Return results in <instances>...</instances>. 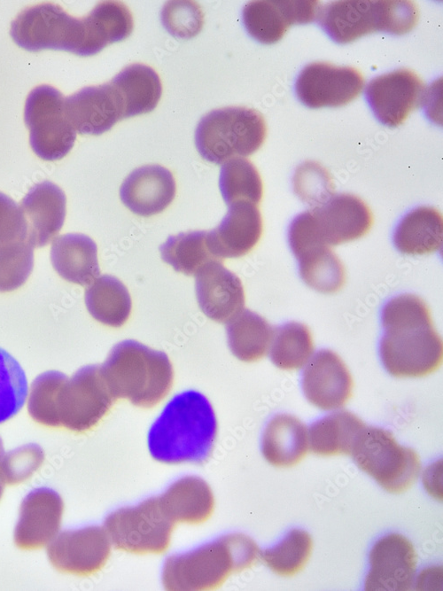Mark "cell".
Listing matches in <instances>:
<instances>
[{"mask_svg": "<svg viewBox=\"0 0 443 591\" xmlns=\"http://www.w3.org/2000/svg\"><path fill=\"white\" fill-rule=\"evenodd\" d=\"M369 564L366 590L406 591L413 586L417 555L406 537L391 533L375 543L369 554Z\"/></svg>", "mask_w": 443, "mask_h": 591, "instance_id": "cell-16", "label": "cell"}, {"mask_svg": "<svg viewBox=\"0 0 443 591\" xmlns=\"http://www.w3.org/2000/svg\"><path fill=\"white\" fill-rule=\"evenodd\" d=\"M219 188L228 206L241 202L258 206L262 198L260 175L245 158H234L222 164Z\"/></svg>", "mask_w": 443, "mask_h": 591, "instance_id": "cell-35", "label": "cell"}, {"mask_svg": "<svg viewBox=\"0 0 443 591\" xmlns=\"http://www.w3.org/2000/svg\"><path fill=\"white\" fill-rule=\"evenodd\" d=\"M303 372L302 387L307 400L323 410L344 407L353 394V378L334 352L323 349L307 362Z\"/></svg>", "mask_w": 443, "mask_h": 591, "instance_id": "cell-19", "label": "cell"}, {"mask_svg": "<svg viewBox=\"0 0 443 591\" xmlns=\"http://www.w3.org/2000/svg\"><path fill=\"white\" fill-rule=\"evenodd\" d=\"M84 299L91 316L107 326H122L131 313L132 302L127 287L109 275L98 276L88 285Z\"/></svg>", "mask_w": 443, "mask_h": 591, "instance_id": "cell-31", "label": "cell"}, {"mask_svg": "<svg viewBox=\"0 0 443 591\" xmlns=\"http://www.w3.org/2000/svg\"><path fill=\"white\" fill-rule=\"evenodd\" d=\"M66 206L64 191L51 182H41L29 189L19 206L27 224V241L34 248L56 237L65 222Z\"/></svg>", "mask_w": 443, "mask_h": 591, "instance_id": "cell-22", "label": "cell"}, {"mask_svg": "<svg viewBox=\"0 0 443 591\" xmlns=\"http://www.w3.org/2000/svg\"><path fill=\"white\" fill-rule=\"evenodd\" d=\"M296 194L311 206H318L334 195L331 177L324 167L315 162L299 167L293 177Z\"/></svg>", "mask_w": 443, "mask_h": 591, "instance_id": "cell-41", "label": "cell"}, {"mask_svg": "<svg viewBox=\"0 0 443 591\" xmlns=\"http://www.w3.org/2000/svg\"><path fill=\"white\" fill-rule=\"evenodd\" d=\"M27 395L26 374L7 351L0 347V424L13 417Z\"/></svg>", "mask_w": 443, "mask_h": 591, "instance_id": "cell-38", "label": "cell"}, {"mask_svg": "<svg viewBox=\"0 0 443 591\" xmlns=\"http://www.w3.org/2000/svg\"><path fill=\"white\" fill-rule=\"evenodd\" d=\"M419 12L408 0H345L320 5L316 19L338 43H348L377 31L403 35L416 25Z\"/></svg>", "mask_w": 443, "mask_h": 591, "instance_id": "cell-6", "label": "cell"}, {"mask_svg": "<svg viewBox=\"0 0 443 591\" xmlns=\"http://www.w3.org/2000/svg\"><path fill=\"white\" fill-rule=\"evenodd\" d=\"M267 125L262 114L245 106H229L204 115L195 131L200 156L217 165L252 155L263 144Z\"/></svg>", "mask_w": 443, "mask_h": 591, "instance_id": "cell-7", "label": "cell"}, {"mask_svg": "<svg viewBox=\"0 0 443 591\" xmlns=\"http://www.w3.org/2000/svg\"><path fill=\"white\" fill-rule=\"evenodd\" d=\"M318 1L257 0L247 3L242 12L248 34L262 43L278 42L293 24L316 19Z\"/></svg>", "mask_w": 443, "mask_h": 591, "instance_id": "cell-18", "label": "cell"}, {"mask_svg": "<svg viewBox=\"0 0 443 591\" xmlns=\"http://www.w3.org/2000/svg\"><path fill=\"white\" fill-rule=\"evenodd\" d=\"M270 359L279 369L292 370L302 368L314 351L308 328L299 323H289L278 328L270 346Z\"/></svg>", "mask_w": 443, "mask_h": 591, "instance_id": "cell-36", "label": "cell"}, {"mask_svg": "<svg viewBox=\"0 0 443 591\" xmlns=\"http://www.w3.org/2000/svg\"><path fill=\"white\" fill-rule=\"evenodd\" d=\"M4 445H3L2 439L0 437V462H1L2 458L4 457Z\"/></svg>", "mask_w": 443, "mask_h": 591, "instance_id": "cell-45", "label": "cell"}, {"mask_svg": "<svg viewBox=\"0 0 443 591\" xmlns=\"http://www.w3.org/2000/svg\"><path fill=\"white\" fill-rule=\"evenodd\" d=\"M27 232L19 205L0 192V246L27 240Z\"/></svg>", "mask_w": 443, "mask_h": 591, "instance_id": "cell-44", "label": "cell"}, {"mask_svg": "<svg viewBox=\"0 0 443 591\" xmlns=\"http://www.w3.org/2000/svg\"><path fill=\"white\" fill-rule=\"evenodd\" d=\"M43 448L34 443L9 451L0 462V478L8 484H17L28 478L43 463Z\"/></svg>", "mask_w": 443, "mask_h": 591, "instance_id": "cell-43", "label": "cell"}, {"mask_svg": "<svg viewBox=\"0 0 443 591\" xmlns=\"http://www.w3.org/2000/svg\"><path fill=\"white\" fill-rule=\"evenodd\" d=\"M363 87L364 78L358 69L314 62L302 69L295 89L304 105L321 108L347 105L361 94Z\"/></svg>", "mask_w": 443, "mask_h": 591, "instance_id": "cell-13", "label": "cell"}, {"mask_svg": "<svg viewBox=\"0 0 443 591\" xmlns=\"http://www.w3.org/2000/svg\"><path fill=\"white\" fill-rule=\"evenodd\" d=\"M313 540L308 533L294 529L276 546L260 553L264 564L275 573L290 577L301 572L308 562Z\"/></svg>", "mask_w": 443, "mask_h": 591, "instance_id": "cell-37", "label": "cell"}, {"mask_svg": "<svg viewBox=\"0 0 443 591\" xmlns=\"http://www.w3.org/2000/svg\"><path fill=\"white\" fill-rule=\"evenodd\" d=\"M66 374L48 370L37 376L31 384L27 410L37 423L58 427L56 417V398L58 386Z\"/></svg>", "mask_w": 443, "mask_h": 591, "instance_id": "cell-39", "label": "cell"}, {"mask_svg": "<svg viewBox=\"0 0 443 591\" xmlns=\"http://www.w3.org/2000/svg\"><path fill=\"white\" fill-rule=\"evenodd\" d=\"M366 424L349 411L330 414L314 423L308 432L311 451L318 455H351Z\"/></svg>", "mask_w": 443, "mask_h": 591, "instance_id": "cell-29", "label": "cell"}, {"mask_svg": "<svg viewBox=\"0 0 443 591\" xmlns=\"http://www.w3.org/2000/svg\"><path fill=\"white\" fill-rule=\"evenodd\" d=\"M372 224V213L363 200L352 194L333 195L292 221L289 243L296 247L315 245L331 247L363 237Z\"/></svg>", "mask_w": 443, "mask_h": 591, "instance_id": "cell-8", "label": "cell"}, {"mask_svg": "<svg viewBox=\"0 0 443 591\" xmlns=\"http://www.w3.org/2000/svg\"><path fill=\"white\" fill-rule=\"evenodd\" d=\"M159 497L175 524H201L214 510L213 493L207 483L197 476L181 478Z\"/></svg>", "mask_w": 443, "mask_h": 591, "instance_id": "cell-27", "label": "cell"}, {"mask_svg": "<svg viewBox=\"0 0 443 591\" xmlns=\"http://www.w3.org/2000/svg\"><path fill=\"white\" fill-rule=\"evenodd\" d=\"M125 105V118L152 111L161 97L158 74L149 66L131 64L111 80Z\"/></svg>", "mask_w": 443, "mask_h": 591, "instance_id": "cell-30", "label": "cell"}, {"mask_svg": "<svg viewBox=\"0 0 443 591\" xmlns=\"http://www.w3.org/2000/svg\"><path fill=\"white\" fill-rule=\"evenodd\" d=\"M176 191L172 173L159 165H145L133 170L120 189L122 203L134 214L149 217L161 213Z\"/></svg>", "mask_w": 443, "mask_h": 591, "instance_id": "cell-23", "label": "cell"}, {"mask_svg": "<svg viewBox=\"0 0 443 591\" xmlns=\"http://www.w3.org/2000/svg\"><path fill=\"white\" fill-rule=\"evenodd\" d=\"M100 368L115 400H128L140 408L157 405L173 385L167 355L132 339L115 345Z\"/></svg>", "mask_w": 443, "mask_h": 591, "instance_id": "cell-5", "label": "cell"}, {"mask_svg": "<svg viewBox=\"0 0 443 591\" xmlns=\"http://www.w3.org/2000/svg\"><path fill=\"white\" fill-rule=\"evenodd\" d=\"M217 421L209 400L188 390L166 405L148 432V448L157 461L175 464L203 463L211 455Z\"/></svg>", "mask_w": 443, "mask_h": 591, "instance_id": "cell-3", "label": "cell"}, {"mask_svg": "<svg viewBox=\"0 0 443 591\" xmlns=\"http://www.w3.org/2000/svg\"><path fill=\"white\" fill-rule=\"evenodd\" d=\"M351 455L361 470L393 494L408 489L421 470L416 452L400 446L391 432L378 427L366 426Z\"/></svg>", "mask_w": 443, "mask_h": 591, "instance_id": "cell-9", "label": "cell"}, {"mask_svg": "<svg viewBox=\"0 0 443 591\" xmlns=\"http://www.w3.org/2000/svg\"><path fill=\"white\" fill-rule=\"evenodd\" d=\"M64 108L75 131L82 135H101L125 119L122 97L111 81L66 97Z\"/></svg>", "mask_w": 443, "mask_h": 591, "instance_id": "cell-17", "label": "cell"}, {"mask_svg": "<svg viewBox=\"0 0 443 591\" xmlns=\"http://www.w3.org/2000/svg\"><path fill=\"white\" fill-rule=\"evenodd\" d=\"M159 252L163 261L187 276H195L208 262L222 261L213 254L208 231L204 230L169 236L159 246Z\"/></svg>", "mask_w": 443, "mask_h": 591, "instance_id": "cell-34", "label": "cell"}, {"mask_svg": "<svg viewBox=\"0 0 443 591\" xmlns=\"http://www.w3.org/2000/svg\"><path fill=\"white\" fill-rule=\"evenodd\" d=\"M48 556L60 572L89 575L99 571L111 553V541L105 528L89 525L66 530L49 543Z\"/></svg>", "mask_w": 443, "mask_h": 591, "instance_id": "cell-15", "label": "cell"}, {"mask_svg": "<svg viewBox=\"0 0 443 591\" xmlns=\"http://www.w3.org/2000/svg\"><path fill=\"white\" fill-rule=\"evenodd\" d=\"M3 483H4V481H3L2 478H0V498H1L2 494H3V487H4V486H3Z\"/></svg>", "mask_w": 443, "mask_h": 591, "instance_id": "cell-46", "label": "cell"}, {"mask_svg": "<svg viewBox=\"0 0 443 591\" xmlns=\"http://www.w3.org/2000/svg\"><path fill=\"white\" fill-rule=\"evenodd\" d=\"M65 97L50 85L35 87L28 94L24 120L33 152L42 159L64 158L73 148L76 131L65 113Z\"/></svg>", "mask_w": 443, "mask_h": 591, "instance_id": "cell-11", "label": "cell"}, {"mask_svg": "<svg viewBox=\"0 0 443 591\" xmlns=\"http://www.w3.org/2000/svg\"><path fill=\"white\" fill-rule=\"evenodd\" d=\"M262 234L258 206L241 202L231 205L220 224L208 231V242L218 260L238 258L250 253Z\"/></svg>", "mask_w": 443, "mask_h": 591, "instance_id": "cell-24", "label": "cell"}, {"mask_svg": "<svg viewBox=\"0 0 443 591\" xmlns=\"http://www.w3.org/2000/svg\"><path fill=\"white\" fill-rule=\"evenodd\" d=\"M302 280L322 293H334L346 282V271L339 258L326 245H315L294 253Z\"/></svg>", "mask_w": 443, "mask_h": 591, "instance_id": "cell-33", "label": "cell"}, {"mask_svg": "<svg viewBox=\"0 0 443 591\" xmlns=\"http://www.w3.org/2000/svg\"><path fill=\"white\" fill-rule=\"evenodd\" d=\"M34 267V247L27 241L0 246V292L22 286Z\"/></svg>", "mask_w": 443, "mask_h": 591, "instance_id": "cell-40", "label": "cell"}, {"mask_svg": "<svg viewBox=\"0 0 443 591\" xmlns=\"http://www.w3.org/2000/svg\"><path fill=\"white\" fill-rule=\"evenodd\" d=\"M161 19L173 35L190 38L201 30L204 16L200 6L194 1H171L164 5Z\"/></svg>", "mask_w": 443, "mask_h": 591, "instance_id": "cell-42", "label": "cell"}, {"mask_svg": "<svg viewBox=\"0 0 443 591\" xmlns=\"http://www.w3.org/2000/svg\"><path fill=\"white\" fill-rule=\"evenodd\" d=\"M63 509L62 499L54 490H32L20 505L14 533L16 545L22 549H36L49 544L59 530Z\"/></svg>", "mask_w": 443, "mask_h": 591, "instance_id": "cell-21", "label": "cell"}, {"mask_svg": "<svg viewBox=\"0 0 443 591\" xmlns=\"http://www.w3.org/2000/svg\"><path fill=\"white\" fill-rule=\"evenodd\" d=\"M115 399L112 395L100 365H87L70 378L66 375L56 398L58 427L85 432L108 413Z\"/></svg>", "mask_w": 443, "mask_h": 591, "instance_id": "cell-12", "label": "cell"}, {"mask_svg": "<svg viewBox=\"0 0 443 591\" xmlns=\"http://www.w3.org/2000/svg\"><path fill=\"white\" fill-rule=\"evenodd\" d=\"M260 556L250 537L229 533L191 551L168 556L162 582L167 590H208L221 586L233 572L253 565Z\"/></svg>", "mask_w": 443, "mask_h": 591, "instance_id": "cell-4", "label": "cell"}, {"mask_svg": "<svg viewBox=\"0 0 443 591\" xmlns=\"http://www.w3.org/2000/svg\"><path fill=\"white\" fill-rule=\"evenodd\" d=\"M226 332L231 353L240 361L252 362L268 353L275 330L265 318L243 309L227 323Z\"/></svg>", "mask_w": 443, "mask_h": 591, "instance_id": "cell-32", "label": "cell"}, {"mask_svg": "<svg viewBox=\"0 0 443 591\" xmlns=\"http://www.w3.org/2000/svg\"><path fill=\"white\" fill-rule=\"evenodd\" d=\"M426 85L415 72L400 68L372 79L366 97L377 118L389 127L402 124L426 97Z\"/></svg>", "mask_w": 443, "mask_h": 591, "instance_id": "cell-14", "label": "cell"}, {"mask_svg": "<svg viewBox=\"0 0 443 591\" xmlns=\"http://www.w3.org/2000/svg\"><path fill=\"white\" fill-rule=\"evenodd\" d=\"M262 454L276 467H291L307 455L308 432L297 417L280 414L267 424L262 436Z\"/></svg>", "mask_w": 443, "mask_h": 591, "instance_id": "cell-26", "label": "cell"}, {"mask_svg": "<svg viewBox=\"0 0 443 591\" xmlns=\"http://www.w3.org/2000/svg\"><path fill=\"white\" fill-rule=\"evenodd\" d=\"M174 526L159 496L113 511L104 523L113 547L134 554L164 552L169 546Z\"/></svg>", "mask_w": 443, "mask_h": 591, "instance_id": "cell-10", "label": "cell"}, {"mask_svg": "<svg viewBox=\"0 0 443 591\" xmlns=\"http://www.w3.org/2000/svg\"><path fill=\"white\" fill-rule=\"evenodd\" d=\"M51 261L63 279L82 286L89 285L100 275L97 245L84 234L56 237L51 243Z\"/></svg>", "mask_w": 443, "mask_h": 591, "instance_id": "cell-25", "label": "cell"}, {"mask_svg": "<svg viewBox=\"0 0 443 591\" xmlns=\"http://www.w3.org/2000/svg\"><path fill=\"white\" fill-rule=\"evenodd\" d=\"M11 36L29 51L59 50L90 56L116 43V19L102 3L82 18L69 15L58 4L43 3L22 11L12 22Z\"/></svg>", "mask_w": 443, "mask_h": 591, "instance_id": "cell-1", "label": "cell"}, {"mask_svg": "<svg viewBox=\"0 0 443 591\" xmlns=\"http://www.w3.org/2000/svg\"><path fill=\"white\" fill-rule=\"evenodd\" d=\"M195 278L198 304L209 319L227 323L243 311L245 292L242 282L222 261L208 262Z\"/></svg>", "mask_w": 443, "mask_h": 591, "instance_id": "cell-20", "label": "cell"}, {"mask_svg": "<svg viewBox=\"0 0 443 591\" xmlns=\"http://www.w3.org/2000/svg\"><path fill=\"white\" fill-rule=\"evenodd\" d=\"M443 219L439 210L420 206L402 218L397 226L393 242L407 255L435 253L442 246Z\"/></svg>", "mask_w": 443, "mask_h": 591, "instance_id": "cell-28", "label": "cell"}, {"mask_svg": "<svg viewBox=\"0 0 443 591\" xmlns=\"http://www.w3.org/2000/svg\"><path fill=\"white\" fill-rule=\"evenodd\" d=\"M385 334L380 355L397 377H419L437 370L443 357L442 339L433 328L426 303L414 294L389 300L382 311Z\"/></svg>", "mask_w": 443, "mask_h": 591, "instance_id": "cell-2", "label": "cell"}]
</instances>
